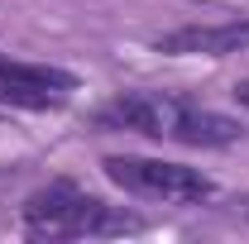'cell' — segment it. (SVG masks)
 I'll list each match as a JSON object with an SVG mask.
<instances>
[{
    "label": "cell",
    "mask_w": 249,
    "mask_h": 244,
    "mask_svg": "<svg viewBox=\"0 0 249 244\" xmlns=\"http://www.w3.org/2000/svg\"><path fill=\"white\" fill-rule=\"evenodd\" d=\"M24 225L38 240H77V235H124V230H139L134 215H124L115 206L87 196V192H77L72 182H53L43 192H34L24 201Z\"/></svg>",
    "instance_id": "6da1fadb"
},
{
    "label": "cell",
    "mask_w": 249,
    "mask_h": 244,
    "mask_svg": "<svg viewBox=\"0 0 249 244\" xmlns=\"http://www.w3.org/2000/svg\"><path fill=\"white\" fill-rule=\"evenodd\" d=\"M106 177L134 196H154V201H206L216 182L201 177L196 168H182V163H163V158H106L101 163Z\"/></svg>",
    "instance_id": "7a4b0ae2"
},
{
    "label": "cell",
    "mask_w": 249,
    "mask_h": 244,
    "mask_svg": "<svg viewBox=\"0 0 249 244\" xmlns=\"http://www.w3.org/2000/svg\"><path fill=\"white\" fill-rule=\"evenodd\" d=\"M77 82L58 67H29V62H0V101L19 110H58Z\"/></svg>",
    "instance_id": "3957f363"
},
{
    "label": "cell",
    "mask_w": 249,
    "mask_h": 244,
    "mask_svg": "<svg viewBox=\"0 0 249 244\" xmlns=\"http://www.w3.org/2000/svg\"><path fill=\"white\" fill-rule=\"evenodd\" d=\"M178 96H158V91H124L110 105H101L96 120L106 129H139L149 139H168L173 134V115H178Z\"/></svg>",
    "instance_id": "277c9868"
},
{
    "label": "cell",
    "mask_w": 249,
    "mask_h": 244,
    "mask_svg": "<svg viewBox=\"0 0 249 244\" xmlns=\"http://www.w3.org/2000/svg\"><path fill=\"white\" fill-rule=\"evenodd\" d=\"M158 53H173V58H225V53H240L249 48V19H235V24H187V29H173L154 43Z\"/></svg>",
    "instance_id": "5b68a950"
},
{
    "label": "cell",
    "mask_w": 249,
    "mask_h": 244,
    "mask_svg": "<svg viewBox=\"0 0 249 244\" xmlns=\"http://www.w3.org/2000/svg\"><path fill=\"white\" fill-rule=\"evenodd\" d=\"M245 129L230 120V115H216V110H201V105H178V115H173V134L168 139H178V144H192V149H225V144H235Z\"/></svg>",
    "instance_id": "8992f818"
},
{
    "label": "cell",
    "mask_w": 249,
    "mask_h": 244,
    "mask_svg": "<svg viewBox=\"0 0 249 244\" xmlns=\"http://www.w3.org/2000/svg\"><path fill=\"white\" fill-rule=\"evenodd\" d=\"M235 101H240V105H249V82H240V87H235Z\"/></svg>",
    "instance_id": "52a82bcc"
},
{
    "label": "cell",
    "mask_w": 249,
    "mask_h": 244,
    "mask_svg": "<svg viewBox=\"0 0 249 244\" xmlns=\"http://www.w3.org/2000/svg\"><path fill=\"white\" fill-rule=\"evenodd\" d=\"M0 62H5V53H0Z\"/></svg>",
    "instance_id": "ba28073f"
},
{
    "label": "cell",
    "mask_w": 249,
    "mask_h": 244,
    "mask_svg": "<svg viewBox=\"0 0 249 244\" xmlns=\"http://www.w3.org/2000/svg\"><path fill=\"white\" fill-rule=\"evenodd\" d=\"M245 215H249V206H245Z\"/></svg>",
    "instance_id": "9c48e42d"
}]
</instances>
